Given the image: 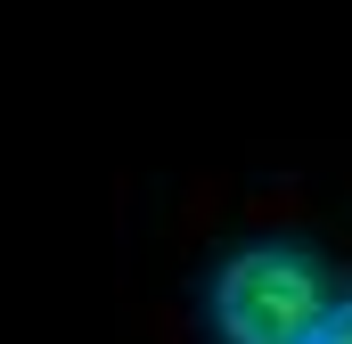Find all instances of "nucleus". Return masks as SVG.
I'll use <instances>...</instances> for the list:
<instances>
[{"mask_svg":"<svg viewBox=\"0 0 352 344\" xmlns=\"http://www.w3.org/2000/svg\"><path fill=\"white\" fill-rule=\"evenodd\" d=\"M328 270L295 246H246L213 279V336L221 344H311L328 320Z\"/></svg>","mask_w":352,"mask_h":344,"instance_id":"1","label":"nucleus"},{"mask_svg":"<svg viewBox=\"0 0 352 344\" xmlns=\"http://www.w3.org/2000/svg\"><path fill=\"white\" fill-rule=\"evenodd\" d=\"M311 344H352V303H328V320L311 328Z\"/></svg>","mask_w":352,"mask_h":344,"instance_id":"2","label":"nucleus"}]
</instances>
